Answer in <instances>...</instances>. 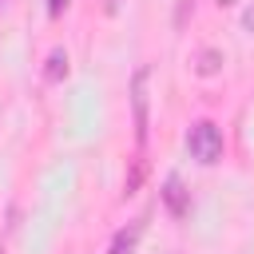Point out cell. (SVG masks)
Returning a JSON list of instances; mask_svg holds the SVG:
<instances>
[{
	"instance_id": "6da1fadb",
	"label": "cell",
	"mask_w": 254,
	"mask_h": 254,
	"mask_svg": "<svg viewBox=\"0 0 254 254\" xmlns=\"http://www.w3.org/2000/svg\"><path fill=\"white\" fill-rule=\"evenodd\" d=\"M151 71L147 67H135L131 71V123H135V143L147 147V131H151Z\"/></svg>"
},
{
	"instance_id": "7a4b0ae2",
	"label": "cell",
	"mask_w": 254,
	"mask_h": 254,
	"mask_svg": "<svg viewBox=\"0 0 254 254\" xmlns=\"http://www.w3.org/2000/svg\"><path fill=\"white\" fill-rule=\"evenodd\" d=\"M187 151H190V159H198V163H218L222 159V131H218V123H210V119H198L190 131H187Z\"/></svg>"
},
{
	"instance_id": "3957f363",
	"label": "cell",
	"mask_w": 254,
	"mask_h": 254,
	"mask_svg": "<svg viewBox=\"0 0 254 254\" xmlns=\"http://www.w3.org/2000/svg\"><path fill=\"white\" fill-rule=\"evenodd\" d=\"M163 202H167V210L175 214V218H187V210H190V194H187V187H183V179L179 175H167V183H163Z\"/></svg>"
},
{
	"instance_id": "277c9868",
	"label": "cell",
	"mask_w": 254,
	"mask_h": 254,
	"mask_svg": "<svg viewBox=\"0 0 254 254\" xmlns=\"http://www.w3.org/2000/svg\"><path fill=\"white\" fill-rule=\"evenodd\" d=\"M143 230H147V214H139V218H131L115 238H111V250L107 254H131L135 246H139V238H143Z\"/></svg>"
},
{
	"instance_id": "5b68a950",
	"label": "cell",
	"mask_w": 254,
	"mask_h": 254,
	"mask_svg": "<svg viewBox=\"0 0 254 254\" xmlns=\"http://www.w3.org/2000/svg\"><path fill=\"white\" fill-rule=\"evenodd\" d=\"M64 75H67V52H64V48H52V52H48V67H44V79H48V83H60Z\"/></svg>"
},
{
	"instance_id": "8992f818",
	"label": "cell",
	"mask_w": 254,
	"mask_h": 254,
	"mask_svg": "<svg viewBox=\"0 0 254 254\" xmlns=\"http://www.w3.org/2000/svg\"><path fill=\"white\" fill-rule=\"evenodd\" d=\"M218 67H222V52H218V48H202V52H198V67H194V71H198V75H214Z\"/></svg>"
},
{
	"instance_id": "52a82bcc",
	"label": "cell",
	"mask_w": 254,
	"mask_h": 254,
	"mask_svg": "<svg viewBox=\"0 0 254 254\" xmlns=\"http://www.w3.org/2000/svg\"><path fill=\"white\" fill-rule=\"evenodd\" d=\"M143 171H147V163H143V159H135V167H131V175H127V187H123L127 194H135V190H139V183H143Z\"/></svg>"
},
{
	"instance_id": "ba28073f",
	"label": "cell",
	"mask_w": 254,
	"mask_h": 254,
	"mask_svg": "<svg viewBox=\"0 0 254 254\" xmlns=\"http://www.w3.org/2000/svg\"><path fill=\"white\" fill-rule=\"evenodd\" d=\"M190 4H194V0H183V4H179V16H175V24H179V28L187 24V8H190Z\"/></svg>"
},
{
	"instance_id": "9c48e42d",
	"label": "cell",
	"mask_w": 254,
	"mask_h": 254,
	"mask_svg": "<svg viewBox=\"0 0 254 254\" xmlns=\"http://www.w3.org/2000/svg\"><path fill=\"white\" fill-rule=\"evenodd\" d=\"M64 4H67V0H48V16H60V12H64Z\"/></svg>"
},
{
	"instance_id": "30bf717a",
	"label": "cell",
	"mask_w": 254,
	"mask_h": 254,
	"mask_svg": "<svg viewBox=\"0 0 254 254\" xmlns=\"http://www.w3.org/2000/svg\"><path fill=\"white\" fill-rule=\"evenodd\" d=\"M119 4H123V0H103V12H107V16H115V12H119Z\"/></svg>"
}]
</instances>
